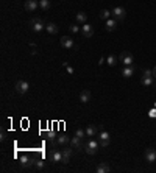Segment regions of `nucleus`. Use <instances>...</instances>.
<instances>
[{"mask_svg": "<svg viewBox=\"0 0 156 173\" xmlns=\"http://www.w3.org/2000/svg\"><path fill=\"white\" fill-rule=\"evenodd\" d=\"M30 25H31V30H33L35 33H41L42 30H45V22H44L42 19H39V17L31 19V21H30Z\"/></svg>", "mask_w": 156, "mask_h": 173, "instance_id": "f257e3e1", "label": "nucleus"}, {"mask_svg": "<svg viewBox=\"0 0 156 173\" xmlns=\"http://www.w3.org/2000/svg\"><path fill=\"white\" fill-rule=\"evenodd\" d=\"M97 139H98L100 147H108L109 142H111V136H109L108 131H100V133L97 134Z\"/></svg>", "mask_w": 156, "mask_h": 173, "instance_id": "f03ea898", "label": "nucleus"}, {"mask_svg": "<svg viewBox=\"0 0 156 173\" xmlns=\"http://www.w3.org/2000/svg\"><path fill=\"white\" fill-rule=\"evenodd\" d=\"M98 147H100L98 140L91 139V140H89V142L84 145V151H86L87 154H95V153H97V150H98Z\"/></svg>", "mask_w": 156, "mask_h": 173, "instance_id": "7ed1b4c3", "label": "nucleus"}, {"mask_svg": "<svg viewBox=\"0 0 156 173\" xmlns=\"http://www.w3.org/2000/svg\"><path fill=\"white\" fill-rule=\"evenodd\" d=\"M28 89H30V84H28L25 80H19V81L16 83V92H17V94L24 95V94L28 92Z\"/></svg>", "mask_w": 156, "mask_h": 173, "instance_id": "20e7f679", "label": "nucleus"}, {"mask_svg": "<svg viewBox=\"0 0 156 173\" xmlns=\"http://www.w3.org/2000/svg\"><path fill=\"white\" fill-rule=\"evenodd\" d=\"M112 16H114V19H116L117 22H122V21L125 19V16H126V11H125V8H122V7H116V8L112 10Z\"/></svg>", "mask_w": 156, "mask_h": 173, "instance_id": "39448f33", "label": "nucleus"}, {"mask_svg": "<svg viewBox=\"0 0 156 173\" xmlns=\"http://www.w3.org/2000/svg\"><path fill=\"white\" fill-rule=\"evenodd\" d=\"M120 61H122V64H125V66H133L134 56H133L131 53H128V52H123V53L120 55Z\"/></svg>", "mask_w": 156, "mask_h": 173, "instance_id": "423d86ee", "label": "nucleus"}, {"mask_svg": "<svg viewBox=\"0 0 156 173\" xmlns=\"http://www.w3.org/2000/svg\"><path fill=\"white\" fill-rule=\"evenodd\" d=\"M38 7H39V2H38V0H25V5H24V8H25L27 11H30V13L36 11Z\"/></svg>", "mask_w": 156, "mask_h": 173, "instance_id": "0eeeda50", "label": "nucleus"}, {"mask_svg": "<svg viewBox=\"0 0 156 173\" xmlns=\"http://www.w3.org/2000/svg\"><path fill=\"white\" fill-rule=\"evenodd\" d=\"M145 159H147L148 164L156 162V150L154 148H147L145 150Z\"/></svg>", "mask_w": 156, "mask_h": 173, "instance_id": "6e6552de", "label": "nucleus"}, {"mask_svg": "<svg viewBox=\"0 0 156 173\" xmlns=\"http://www.w3.org/2000/svg\"><path fill=\"white\" fill-rule=\"evenodd\" d=\"M50 161L52 162H63V151H59V150H53L52 153H50Z\"/></svg>", "mask_w": 156, "mask_h": 173, "instance_id": "1a4fd4ad", "label": "nucleus"}, {"mask_svg": "<svg viewBox=\"0 0 156 173\" xmlns=\"http://www.w3.org/2000/svg\"><path fill=\"white\" fill-rule=\"evenodd\" d=\"M81 33H83L84 38H92V35H94V28H92V25L84 24V25L81 27Z\"/></svg>", "mask_w": 156, "mask_h": 173, "instance_id": "9d476101", "label": "nucleus"}, {"mask_svg": "<svg viewBox=\"0 0 156 173\" xmlns=\"http://www.w3.org/2000/svg\"><path fill=\"white\" fill-rule=\"evenodd\" d=\"M81 140H83V139H80V137L73 136V137L70 139V145H72V148H75V150H83V148H84V145L81 143Z\"/></svg>", "mask_w": 156, "mask_h": 173, "instance_id": "9b49d317", "label": "nucleus"}, {"mask_svg": "<svg viewBox=\"0 0 156 173\" xmlns=\"http://www.w3.org/2000/svg\"><path fill=\"white\" fill-rule=\"evenodd\" d=\"M117 21L116 19H108L106 22H105V28H106V31H114L116 28H117Z\"/></svg>", "mask_w": 156, "mask_h": 173, "instance_id": "f8f14e48", "label": "nucleus"}, {"mask_svg": "<svg viewBox=\"0 0 156 173\" xmlns=\"http://www.w3.org/2000/svg\"><path fill=\"white\" fill-rule=\"evenodd\" d=\"M61 45H63L64 49H72L75 44H73V39H72V38H69V36H63V38H61Z\"/></svg>", "mask_w": 156, "mask_h": 173, "instance_id": "ddd939ff", "label": "nucleus"}, {"mask_svg": "<svg viewBox=\"0 0 156 173\" xmlns=\"http://www.w3.org/2000/svg\"><path fill=\"white\" fill-rule=\"evenodd\" d=\"M33 164H35V159H33L31 156L24 154V156L21 157V165H22V167H30V165H33Z\"/></svg>", "mask_w": 156, "mask_h": 173, "instance_id": "4468645a", "label": "nucleus"}, {"mask_svg": "<svg viewBox=\"0 0 156 173\" xmlns=\"http://www.w3.org/2000/svg\"><path fill=\"white\" fill-rule=\"evenodd\" d=\"M140 83H142V86H145V87H148V86H151L154 81H153V77L151 75H142V78H140Z\"/></svg>", "mask_w": 156, "mask_h": 173, "instance_id": "2eb2a0df", "label": "nucleus"}, {"mask_svg": "<svg viewBox=\"0 0 156 173\" xmlns=\"http://www.w3.org/2000/svg\"><path fill=\"white\" fill-rule=\"evenodd\" d=\"M45 30L49 35H56L58 33V25H55L53 22H47L45 24Z\"/></svg>", "mask_w": 156, "mask_h": 173, "instance_id": "dca6fc26", "label": "nucleus"}, {"mask_svg": "<svg viewBox=\"0 0 156 173\" xmlns=\"http://www.w3.org/2000/svg\"><path fill=\"white\" fill-rule=\"evenodd\" d=\"M89 100H91V91H87V89L81 91L80 92V101L81 103H87Z\"/></svg>", "mask_w": 156, "mask_h": 173, "instance_id": "f3484780", "label": "nucleus"}, {"mask_svg": "<svg viewBox=\"0 0 156 173\" xmlns=\"http://www.w3.org/2000/svg\"><path fill=\"white\" fill-rule=\"evenodd\" d=\"M95 171H97V173H108V171H111V167H109L106 162H102V164L97 165Z\"/></svg>", "mask_w": 156, "mask_h": 173, "instance_id": "a211bd4d", "label": "nucleus"}, {"mask_svg": "<svg viewBox=\"0 0 156 173\" xmlns=\"http://www.w3.org/2000/svg\"><path fill=\"white\" fill-rule=\"evenodd\" d=\"M70 154H72V148H67V150H63V164L67 165L70 162Z\"/></svg>", "mask_w": 156, "mask_h": 173, "instance_id": "6ab92c4d", "label": "nucleus"}, {"mask_svg": "<svg viewBox=\"0 0 156 173\" xmlns=\"http://www.w3.org/2000/svg\"><path fill=\"white\" fill-rule=\"evenodd\" d=\"M134 70H136V69H134L133 66H126V67L122 70V75H123L125 78H130V77L134 75Z\"/></svg>", "mask_w": 156, "mask_h": 173, "instance_id": "aec40b11", "label": "nucleus"}, {"mask_svg": "<svg viewBox=\"0 0 156 173\" xmlns=\"http://www.w3.org/2000/svg\"><path fill=\"white\" fill-rule=\"evenodd\" d=\"M97 136V125H89L86 128V137H94Z\"/></svg>", "mask_w": 156, "mask_h": 173, "instance_id": "412c9836", "label": "nucleus"}, {"mask_svg": "<svg viewBox=\"0 0 156 173\" xmlns=\"http://www.w3.org/2000/svg\"><path fill=\"white\" fill-rule=\"evenodd\" d=\"M86 21H87V16H86V13H83V11L77 13V24H80V25H84V24H86Z\"/></svg>", "mask_w": 156, "mask_h": 173, "instance_id": "4be33fe9", "label": "nucleus"}, {"mask_svg": "<svg viewBox=\"0 0 156 173\" xmlns=\"http://www.w3.org/2000/svg\"><path fill=\"white\" fill-rule=\"evenodd\" d=\"M69 142H70V137H67L66 134H61V136L56 139V143H58V145H67Z\"/></svg>", "mask_w": 156, "mask_h": 173, "instance_id": "5701e85b", "label": "nucleus"}, {"mask_svg": "<svg viewBox=\"0 0 156 173\" xmlns=\"http://www.w3.org/2000/svg\"><path fill=\"white\" fill-rule=\"evenodd\" d=\"M111 16H112V11H109V10H102V11H100V17H102L103 21L111 19Z\"/></svg>", "mask_w": 156, "mask_h": 173, "instance_id": "b1692460", "label": "nucleus"}, {"mask_svg": "<svg viewBox=\"0 0 156 173\" xmlns=\"http://www.w3.org/2000/svg\"><path fill=\"white\" fill-rule=\"evenodd\" d=\"M39 8L42 11H47L50 8V0H39Z\"/></svg>", "mask_w": 156, "mask_h": 173, "instance_id": "393cba45", "label": "nucleus"}, {"mask_svg": "<svg viewBox=\"0 0 156 173\" xmlns=\"http://www.w3.org/2000/svg\"><path fill=\"white\" fill-rule=\"evenodd\" d=\"M44 167H45L44 159H38V161H35V168H36V170H44Z\"/></svg>", "mask_w": 156, "mask_h": 173, "instance_id": "a878e982", "label": "nucleus"}, {"mask_svg": "<svg viewBox=\"0 0 156 173\" xmlns=\"http://www.w3.org/2000/svg\"><path fill=\"white\" fill-rule=\"evenodd\" d=\"M106 63H108L109 66H116V64H117V58H116L114 55H109V56L106 58Z\"/></svg>", "mask_w": 156, "mask_h": 173, "instance_id": "bb28decb", "label": "nucleus"}, {"mask_svg": "<svg viewBox=\"0 0 156 173\" xmlns=\"http://www.w3.org/2000/svg\"><path fill=\"white\" fill-rule=\"evenodd\" d=\"M75 136H77V137H80V139H84V136H86V129L78 128V129L75 131Z\"/></svg>", "mask_w": 156, "mask_h": 173, "instance_id": "cd10ccee", "label": "nucleus"}, {"mask_svg": "<svg viewBox=\"0 0 156 173\" xmlns=\"http://www.w3.org/2000/svg\"><path fill=\"white\" fill-rule=\"evenodd\" d=\"M69 30L75 35V33H78V31H80V27H78V25H70V27H69Z\"/></svg>", "mask_w": 156, "mask_h": 173, "instance_id": "c85d7f7f", "label": "nucleus"}, {"mask_svg": "<svg viewBox=\"0 0 156 173\" xmlns=\"http://www.w3.org/2000/svg\"><path fill=\"white\" fill-rule=\"evenodd\" d=\"M67 72H69V73H73V69H72V67H69V66H67Z\"/></svg>", "mask_w": 156, "mask_h": 173, "instance_id": "c756f323", "label": "nucleus"}, {"mask_svg": "<svg viewBox=\"0 0 156 173\" xmlns=\"http://www.w3.org/2000/svg\"><path fill=\"white\" fill-rule=\"evenodd\" d=\"M153 77H154V78H156V66H154V67H153Z\"/></svg>", "mask_w": 156, "mask_h": 173, "instance_id": "7c9ffc66", "label": "nucleus"}]
</instances>
